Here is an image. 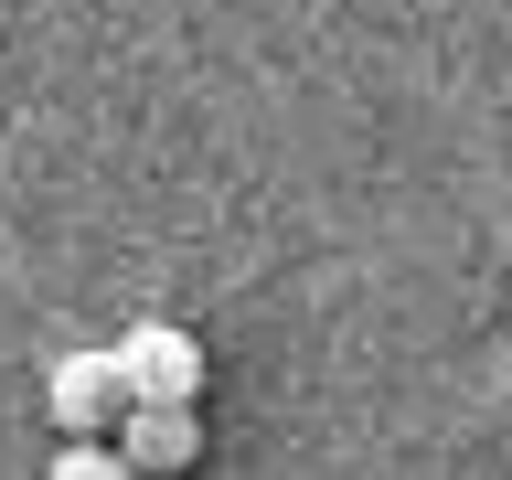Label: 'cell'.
Wrapping results in <instances>:
<instances>
[{
  "instance_id": "obj_1",
  "label": "cell",
  "mask_w": 512,
  "mask_h": 480,
  "mask_svg": "<svg viewBox=\"0 0 512 480\" xmlns=\"http://www.w3.org/2000/svg\"><path fill=\"white\" fill-rule=\"evenodd\" d=\"M118 384H128V406H192L203 395V342L171 331V320H139L118 342Z\"/></svg>"
},
{
  "instance_id": "obj_2",
  "label": "cell",
  "mask_w": 512,
  "mask_h": 480,
  "mask_svg": "<svg viewBox=\"0 0 512 480\" xmlns=\"http://www.w3.org/2000/svg\"><path fill=\"white\" fill-rule=\"evenodd\" d=\"M43 406L64 416V438H96V427H118V416H128L118 352H64L54 374H43Z\"/></svg>"
},
{
  "instance_id": "obj_3",
  "label": "cell",
  "mask_w": 512,
  "mask_h": 480,
  "mask_svg": "<svg viewBox=\"0 0 512 480\" xmlns=\"http://www.w3.org/2000/svg\"><path fill=\"white\" fill-rule=\"evenodd\" d=\"M118 459H128L139 480H150V470H192V459H203L192 406H128V416H118Z\"/></svg>"
},
{
  "instance_id": "obj_4",
  "label": "cell",
  "mask_w": 512,
  "mask_h": 480,
  "mask_svg": "<svg viewBox=\"0 0 512 480\" xmlns=\"http://www.w3.org/2000/svg\"><path fill=\"white\" fill-rule=\"evenodd\" d=\"M54 480H139V470H128L118 448H96V438H75V448H64V459H54Z\"/></svg>"
}]
</instances>
